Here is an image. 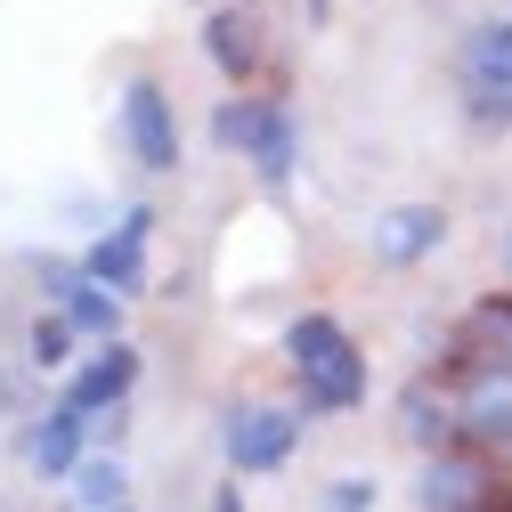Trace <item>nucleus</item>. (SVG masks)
I'll use <instances>...</instances> for the list:
<instances>
[{
	"label": "nucleus",
	"instance_id": "1",
	"mask_svg": "<svg viewBox=\"0 0 512 512\" xmlns=\"http://www.w3.org/2000/svg\"><path fill=\"white\" fill-rule=\"evenodd\" d=\"M285 358H293V382H301V407L309 415H342L366 399V358L350 350V334L334 317H293L285 326Z\"/></svg>",
	"mask_w": 512,
	"mask_h": 512
},
{
	"label": "nucleus",
	"instance_id": "2",
	"mask_svg": "<svg viewBox=\"0 0 512 512\" xmlns=\"http://www.w3.org/2000/svg\"><path fill=\"white\" fill-rule=\"evenodd\" d=\"M212 139H220L228 155H244L269 187H285L293 163H301V131H293V114H285L277 98H228V106L212 114Z\"/></svg>",
	"mask_w": 512,
	"mask_h": 512
},
{
	"label": "nucleus",
	"instance_id": "3",
	"mask_svg": "<svg viewBox=\"0 0 512 512\" xmlns=\"http://www.w3.org/2000/svg\"><path fill=\"white\" fill-rule=\"evenodd\" d=\"M301 447V415L293 407H236L228 415V464L236 472H285Z\"/></svg>",
	"mask_w": 512,
	"mask_h": 512
},
{
	"label": "nucleus",
	"instance_id": "4",
	"mask_svg": "<svg viewBox=\"0 0 512 512\" xmlns=\"http://www.w3.org/2000/svg\"><path fill=\"white\" fill-rule=\"evenodd\" d=\"M147 236H155V212L147 204H131L90 252H82V269L98 277V285H114V293H147Z\"/></svg>",
	"mask_w": 512,
	"mask_h": 512
},
{
	"label": "nucleus",
	"instance_id": "5",
	"mask_svg": "<svg viewBox=\"0 0 512 512\" xmlns=\"http://www.w3.org/2000/svg\"><path fill=\"white\" fill-rule=\"evenodd\" d=\"M122 139H131L139 171H179V122L155 82H122Z\"/></svg>",
	"mask_w": 512,
	"mask_h": 512
},
{
	"label": "nucleus",
	"instance_id": "6",
	"mask_svg": "<svg viewBox=\"0 0 512 512\" xmlns=\"http://www.w3.org/2000/svg\"><path fill=\"white\" fill-rule=\"evenodd\" d=\"M456 431L472 447H512V366H472L464 399H456Z\"/></svg>",
	"mask_w": 512,
	"mask_h": 512
},
{
	"label": "nucleus",
	"instance_id": "7",
	"mask_svg": "<svg viewBox=\"0 0 512 512\" xmlns=\"http://www.w3.org/2000/svg\"><path fill=\"white\" fill-rule=\"evenodd\" d=\"M439 236H447V212H439V204H399V212L374 220V252H382L391 269H415L423 252H439Z\"/></svg>",
	"mask_w": 512,
	"mask_h": 512
},
{
	"label": "nucleus",
	"instance_id": "8",
	"mask_svg": "<svg viewBox=\"0 0 512 512\" xmlns=\"http://www.w3.org/2000/svg\"><path fill=\"white\" fill-rule=\"evenodd\" d=\"M464 106L480 122H512V49H464Z\"/></svg>",
	"mask_w": 512,
	"mask_h": 512
},
{
	"label": "nucleus",
	"instance_id": "9",
	"mask_svg": "<svg viewBox=\"0 0 512 512\" xmlns=\"http://www.w3.org/2000/svg\"><path fill=\"white\" fill-rule=\"evenodd\" d=\"M131 382H139V358L122 350V342H106V350H98V358H90V366H82V374L66 382V399H74L82 415H106V407H114L122 391H131Z\"/></svg>",
	"mask_w": 512,
	"mask_h": 512
},
{
	"label": "nucleus",
	"instance_id": "10",
	"mask_svg": "<svg viewBox=\"0 0 512 512\" xmlns=\"http://www.w3.org/2000/svg\"><path fill=\"white\" fill-rule=\"evenodd\" d=\"M82 431H90V415H82L74 399H57V407L33 423V439H25V447H33V472H74V464H82Z\"/></svg>",
	"mask_w": 512,
	"mask_h": 512
},
{
	"label": "nucleus",
	"instance_id": "11",
	"mask_svg": "<svg viewBox=\"0 0 512 512\" xmlns=\"http://www.w3.org/2000/svg\"><path fill=\"white\" fill-rule=\"evenodd\" d=\"M204 49H212V66H228L236 82L261 66V41H252V17H244V9H212V17H204Z\"/></svg>",
	"mask_w": 512,
	"mask_h": 512
},
{
	"label": "nucleus",
	"instance_id": "12",
	"mask_svg": "<svg viewBox=\"0 0 512 512\" xmlns=\"http://www.w3.org/2000/svg\"><path fill=\"white\" fill-rule=\"evenodd\" d=\"M74 496H82L90 512H114V504H122V464H114V456H82V464H74Z\"/></svg>",
	"mask_w": 512,
	"mask_h": 512
},
{
	"label": "nucleus",
	"instance_id": "13",
	"mask_svg": "<svg viewBox=\"0 0 512 512\" xmlns=\"http://www.w3.org/2000/svg\"><path fill=\"white\" fill-rule=\"evenodd\" d=\"M399 423H407V439H423V447H439L447 431H456V423H447V407H439L431 391H407V399H399Z\"/></svg>",
	"mask_w": 512,
	"mask_h": 512
},
{
	"label": "nucleus",
	"instance_id": "14",
	"mask_svg": "<svg viewBox=\"0 0 512 512\" xmlns=\"http://www.w3.org/2000/svg\"><path fill=\"white\" fill-rule=\"evenodd\" d=\"M25 358H33V366H66V358H74V317H41L33 342H25Z\"/></svg>",
	"mask_w": 512,
	"mask_h": 512
},
{
	"label": "nucleus",
	"instance_id": "15",
	"mask_svg": "<svg viewBox=\"0 0 512 512\" xmlns=\"http://www.w3.org/2000/svg\"><path fill=\"white\" fill-rule=\"evenodd\" d=\"M423 496H431V512H472V472L464 464H439L423 480Z\"/></svg>",
	"mask_w": 512,
	"mask_h": 512
},
{
	"label": "nucleus",
	"instance_id": "16",
	"mask_svg": "<svg viewBox=\"0 0 512 512\" xmlns=\"http://www.w3.org/2000/svg\"><path fill=\"white\" fill-rule=\"evenodd\" d=\"M326 512H374V480H366V472H342V480L326 488Z\"/></svg>",
	"mask_w": 512,
	"mask_h": 512
},
{
	"label": "nucleus",
	"instance_id": "17",
	"mask_svg": "<svg viewBox=\"0 0 512 512\" xmlns=\"http://www.w3.org/2000/svg\"><path fill=\"white\" fill-rule=\"evenodd\" d=\"M480 334L496 350H512V301H480Z\"/></svg>",
	"mask_w": 512,
	"mask_h": 512
},
{
	"label": "nucleus",
	"instance_id": "18",
	"mask_svg": "<svg viewBox=\"0 0 512 512\" xmlns=\"http://www.w3.org/2000/svg\"><path fill=\"white\" fill-rule=\"evenodd\" d=\"M212 512H244V496H236V488H220V496H212Z\"/></svg>",
	"mask_w": 512,
	"mask_h": 512
},
{
	"label": "nucleus",
	"instance_id": "19",
	"mask_svg": "<svg viewBox=\"0 0 512 512\" xmlns=\"http://www.w3.org/2000/svg\"><path fill=\"white\" fill-rule=\"evenodd\" d=\"M309 9H317V17H326V9H334V0H309Z\"/></svg>",
	"mask_w": 512,
	"mask_h": 512
},
{
	"label": "nucleus",
	"instance_id": "20",
	"mask_svg": "<svg viewBox=\"0 0 512 512\" xmlns=\"http://www.w3.org/2000/svg\"><path fill=\"white\" fill-rule=\"evenodd\" d=\"M114 512H122V504H114Z\"/></svg>",
	"mask_w": 512,
	"mask_h": 512
}]
</instances>
